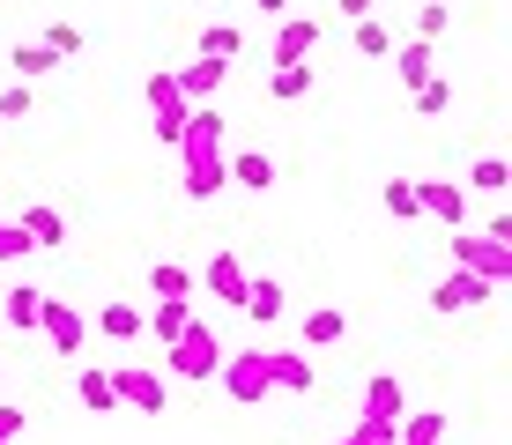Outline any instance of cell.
<instances>
[{
	"label": "cell",
	"instance_id": "f1b7e54d",
	"mask_svg": "<svg viewBox=\"0 0 512 445\" xmlns=\"http://www.w3.org/2000/svg\"><path fill=\"white\" fill-rule=\"evenodd\" d=\"M349 45H357L364 60H386V52H394V30H386L379 15H364V23H349Z\"/></svg>",
	"mask_w": 512,
	"mask_h": 445
},
{
	"label": "cell",
	"instance_id": "ffe728a7",
	"mask_svg": "<svg viewBox=\"0 0 512 445\" xmlns=\"http://www.w3.org/2000/svg\"><path fill=\"white\" fill-rule=\"evenodd\" d=\"M349 342V312L342 305H312L305 312V349H342Z\"/></svg>",
	"mask_w": 512,
	"mask_h": 445
},
{
	"label": "cell",
	"instance_id": "7402d4cb",
	"mask_svg": "<svg viewBox=\"0 0 512 445\" xmlns=\"http://www.w3.org/2000/svg\"><path fill=\"white\" fill-rule=\"evenodd\" d=\"M231 186H245V193H275V156H268V149H238V156H231Z\"/></svg>",
	"mask_w": 512,
	"mask_h": 445
},
{
	"label": "cell",
	"instance_id": "9a60e30c",
	"mask_svg": "<svg viewBox=\"0 0 512 445\" xmlns=\"http://www.w3.org/2000/svg\"><path fill=\"white\" fill-rule=\"evenodd\" d=\"M38 312H45V290H38V282L0 290V319H8V334H38Z\"/></svg>",
	"mask_w": 512,
	"mask_h": 445
},
{
	"label": "cell",
	"instance_id": "e0dca14e",
	"mask_svg": "<svg viewBox=\"0 0 512 445\" xmlns=\"http://www.w3.org/2000/svg\"><path fill=\"white\" fill-rule=\"evenodd\" d=\"M60 67H67V60H60V52H45L38 38H15V45H8V75H15V82H45V75H60Z\"/></svg>",
	"mask_w": 512,
	"mask_h": 445
},
{
	"label": "cell",
	"instance_id": "8d00e7d4",
	"mask_svg": "<svg viewBox=\"0 0 512 445\" xmlns=\"http://www.w3.org/2000/svg\"><path fill=\"white\" fill-rule=\"evenodd\" d=\"M483 238H498V245H512V216H505V208H490V216H483Z\"/></svg>",
	"mask_w": 512,
	"mask_h": 445
},
{
	"label": "cell",
	"instance_id": "f35d334b",
	"mask_svg": "<svg viewBox=\"0 0 512 445\" xmlns=\"http://www.w3.org/2000/svg\"><path fill=\"white\" fill-rule=\"evenodd\" d=\"M260 15H268V23H282V15H290V0H253Z\"/></svg>",
	"mask_w": 512,
	"mask_h": 445
},
{
	"label": "cell",
	"instance_id": "1f68e13d",
	"mask_svg": "<svg viewBox=\"0 0 512 445\" xmlns=\"http://www.w3.org/2000/svg\"><path fill=\"white\" fill-rule=\"evenodd\" d=\"M38 45H45V52H60V60H82V52H90V38H82L75 23H45V30H38Z\"/></svg>",
	"mask_w": 512,
	"mask_h": 445
},
{
	"label": "cell",
	"instance_id": "ab89813d",
	"mask_svg": "<svg viewBox=\"0 0 512 445\" xmlns=\"http://www.w3.org/2000/svg\"><path fill=\"white\" fill-rule=\"evenodd\" d=\"M334 445H372V438H357V431H349V438H334Z\"/></svg>",
	"mask_w": 512,
	"mask_h": 445
},
{
	"label": "cell",
	"instance_id": "ba28073f",
	"mask_svg": "<svg viewBox=\"0 0 512 445\" xmlns=\"http://www.w3.org/2000/svg\"><path fill=\"white\" fill-rule=\"evenodd\" d=\"M112 394H119V408H134V416H164V408H171V386L156 379L149 364H127V371H112Z\"/></svg>",
	"mask_w": 512,
	"mask_h": 445
},
{
	"label": "cell",
	"instance_id": "3957f363",
	"mask_svg": "<svg viewBox=\"0 0 512 445\" xmlns=\"http://www.w3.org/2000/svg\"><path fill=\"white\" fill-rule=\"evenodd\" d=\"M401 416H409V386H401L394 371H372V386H364V416H357V438H372V445H394Z\"/></svg>",
	"mask_w": 512,
	"mask_h": 445
},
{
	"label": "cell",
	"instance_id": "6da1fadb",
	"mask_svg": "<svg viewBox=\"0 0 512 445\" xmlns=\"http://www.w3.org/2000/svg\"><path fill=\"white\" fill-rule=\"evenodd\" d=\"M223 127H231V119H223L216 104H193V112H186V127H179V141H171V149L186 156V201H193V208H201V201H216V193L231 186Z\"/></svg>",
	"mask_w": 512,
	"mask_h": 445
},
{
	"label": "cell",
	"instance_id": "4316f807",
	"mask_svg": "<svg viewBox=\"0 0 512 445\" xmlns=\"http://www.w3.org/2000/svg\"><path fill=\"white\" fill-rule=\"evenodd\" d=\"M431 67H438V45H423V38H409V45L394 52V75L409 82V89H416V82H431Z\"/></svg>",
	"mask_w": 512,
	"mask_h": 445
},
{
	"label": "cell",
	"instance_id": "f546056e",
	"mask_svg": "<svg viewBox=\"0 0 512 445\" xmlns=\"http://www.w3.org/2000/svg\"><path fill=\"white\" fill-rule=\"evenodd\" d=\"M245 52V30L238 23H208L201 30V60H238Z\"/></svg>",
	"mask_w": 512,
	"mask_h": 445
},
{
	"label": "cell",
	"instance_id": "8992f818",
	"mask_svg": "<svg viewBox=\"0 0 512 445\" xmlns=\"http://www.w3.org/2000/svg\"><path fill=\"white\" fill-rule=\"evenodd\" d=\"M141 97H149V119H156V141H179V127H186V89H179V75L171 67H156L149 82H141Z\"/></svg>",
	"mask_w": 512,
	"mask_h": 445
},
{
	"label": "cell",
	"instance_id": "484cf974",
	"mask_svg": "<svg viewBox=\"0 0 512 445\" xmlns=\"http://www.w3.org/2000/svg\"><path fill=\"white\" fill-rule=\"evenodd\" d=\"M505 186H512V164H505L498 149H483V156H475V164H468V193H483V201H498Z\"/></svg>",
	"mask_w": 512,
	"mask_h": 445
},
{
	"label": "cell",
	"instance_id": "44dd1931",
	"mask_svg": "<svg viewBox=\"0 0 512 445\" xmlns=\"http://www.w3.org/2000/svg\"><path fill=\"white\" fill-rule=\"evenodd\" d=\"M97 334H104V342H141V305L104 297V305H97Z\"/></svg>",
	"mask_w": 512,
	"mask_h": 445
},
{
	"label": "cell",
	"instance_id": "d590c367",
	"mask_svg": "<svg viewBox=\"0 0 512 445\" xmlns=\"http://www.w3.org/2000/svg\"><path fill=\"white\" fill-rule=\"evenodd\" d=\"M23 423H30V408H15V401H0V445H15V438H23Z\"/></svg>",
	"mask_w": 512,
	"mask_h": 445
},
{
	"label": "cell",
	"instance_id": "d6a6232c",
	"mask_svg": "<svg viewBox=\"0 0 512 445\" xmlns=\"http://www.w3.org/2000/svg\"><path fill=\"white\" fill-rule=\"evenodd\" d=\"M416 112H423V119H446V112H453V82H446V75L416 82Z\"/></svg>",
	"mask_w": 512,
	"mask_h": 445
},
{
	"label": "cell",
	"instance_id": "d6986e66",
	"mask_svg": "<svg viewBox=\"0 0 512 445\" xmlns=\"http://www.w3.org/2000/svg\"><path fill=\"white\" fill-rule=\"evenodd\" d=\"M193 327V297H156V312H141V334H156V342H179Z\"/></svg>",
	"mask_w": 512,
	"mask_h": 445
},
{
	"label": "cell",
	"instance_id": "9c48e42d",
	"mask_svg": "<svg viewBox=\"0 0 512 445\" xmlns=\"http://www.w3.org/2000/svg\"><path fill=\"white\" fill-rule=\"evenodd\" d=\"M38 334H45V349H52V356H82V342H90V319L67 305V297H45Z\"/></svg>",
	"mask_w": 512,
	"mask_h": 445
},
{
	"label": "cell",
	"instance_id": "603a6c76",
	"mask_svg": "<svg viewBox=\"0 0 512 445\" xmlns=\"http://www.w3.org/2000/svg\"><path fill=\"white\" fill-rule=\"evenodd\" d=\"M312 45H320V23H312V15H282L275 23V60H305Z\"/></svg>",
	"mask_w": 512,
	"mask_h": 445
},
{
	"label": "cell",
	"instance_id": "d4e9b609",
	"mask_svg": "<svg viewBox=\"0 0 512 445\" xmlns=\"http://www.w3.org/2000/svg\"><path fill=\"white\" fill-rule=\"evenodd\" d=\"M394 445H446V408H409Z\"/></svg>",
	"mask_w": 512,
	"mask_h": 445
},
{
	"label": "cell",
	"instance_id": "277c9868",
	"mask_svg": "<svg viewBox=\"0 0 512 445\" xmlns=\"http://www.w3.org/2000/svg\"><path fill=\"white\" fill-rule=\"evenodd\" d=\"M216 386H223V394H231L238 408H260V401L275 394V386H268V349H223Z\"/></svg>",
	"mask_w": 512,
	"mask_h": 445
},
{
	"label": "cell",
	"instance_id": "7a4b0ae2",
	"mask_svg": "<svg viewBox=\"0 0 512 445\" xmlns=\"http://www.w3.org/2000/svg\"><path fill=\"white\" fill-rule=\"evenodd\" d=\"M216 364H223V342H216V327L193 312V327L179 334V342H164V371L186 379V386H216Z\"/></svg>",
	"mask_w": 512,
	"mask_h": 445
},
{
	"label": "cell",
	"instance_id": "83f0119b",
	"mask_svg": "<svg viewBox=\"0 0 512 445\" xmlns=\"http://www.w3.org/2000/svg\"><path fill=\"white\" fill-rule=\"evenodd\" d=\"M379 208H386L394 223H416V216H423V208H416V178H386V186H379Z\"/></svg>",
	"mask_w": 512,
	"mask_h": 445
},
{
	"label": "cell",
	"instance_id": "cb8c5ba5",
	"mask_svg": "<svg viewBox=\"0 0 512 445\" xmlns=\"http://www.w3.org/2000/svg\"><path fill=\"white\" fill-rule=\"evenodd\" d=\"M75 394H82V408H90V416H119V394H112V371L82 364V371H75Z\"/></svg>",
	"mask_w": 512,
	"mask_h": 445
},
{
	"label": "cell",
	"instance_id": "52a82bcc",
	"mask_svg": "<svg viewBox=\"0 0 512 445\" xmlns=\"http://www.w3.org/2000/svg\"><path fill=\"white\" fill-rule=\"evenodd\" d=\"M490 297H498V282L468 275V267H453V275L431 282V312H438V319H461V312H475V305H490Z\"/></svg>",
	"mask_w": 512,
	"mask_h": 445
},
{
	"label": "cell",
	"instance_id": "5b68a950",
	"mask_svg": "<svg viewBox=\"0 0 512 445\" xmlns=\"http://www.w3.org/2000/svg\"><path fill=\"white\" fill-rule=\"evenodd\" d=\"M453 267H468V275H483V282H512V245H498V238H483V230H453Z\"/></svg>",
	"mask_w": 512,
	"mask_h": 445
},
{
	"label": "cell",
	"instance_id": "2e32d148",
	"mask_svg": "<svg viewBox=\"0 0 512 445\" xmlns=\"http://www.w3.org/2000/svg\"><path fill=\"white\" fill-rule=\"evenodd\" d=\"M268 386H282V394H312V386H320V371H312L305 349H275V356H268Z\"/></svg>",
	"mask_w": 512,
	"mask_h": 445
},
{
	"label": "cell",
	"instance_id": "5bb4252c",
	"mask_svg": "<svg viewBox=\"0 0 512 445\" xmlns=\"http://www.w3.org/2000/svg\"><path fill=\"white\" fill-rule=\"evenodd\" d=\"M186 89V104H216V89L231 82V60H186V67H171Z\"/></svg>",
	"mask_w": 512,
	"mask_h": 445
},
{
	"label": "cell",
	"instance_id": "30bf717a",
	"mask_svg": "<svg viewBox=\"0 0 512 445\" xmlns=\"http://www.w3.org/2000/svg\"><path fill=\"white\" fill-rule=\"evenodd\" d=\"M416 208H423L431 223L461 230V223H468V186H453V178H416Z\"/></svg>",
	"mask_w": 512,
	"mask_h": 445
},
{
	"label": "cell",
	"instance_id": "e575fe53",
	"mask_svg": "<svg viewBox=\"0 0 512 445\" xmlns=\"http://www.w3.org/2000/svg\"><path fill=\"white\" fill-rule=\"evenodd\" d=\"M0 260H30V238H23V223H8V216H0Z\"/></svg>",
	"mask_w": 512,
	"mask_h": 445
},
{
	"label": "cell",
	"instance_id": "836d02e7",
	"mask_svg": "<svg viewBox=\"0 0 512 445\" xmlns=\"http://www.w3.org/2000/svg\"><path fill=\"white\" fill-rule=\"evenodd\" d=\"M446 30H453V8H446V0H423V8H416V38H423V45H438Z\"/></svg>",
	"mask_w": 512,
	"mask_h": 445
},
{
	"label": "cell",
	"instance_id": "4fadbf2b",
	"mask_svg": "<svg viewBox=\"0 0 512 445\" xmlns=\"http://www.w3.org/2000/svg\"><path fill=\"white\" fill-rule=\"evenodd\" d=\"M238 312L253 319V327H275V319L290 312V290H282L275 275H253V282H245V305H238Z\"/></svg>",
	"mask_w": 512,
	"mask_h": 445
},
{
	"label": "cell",
	"instance_id": "7c38bea8",
	"mask_svg": "<svg viewBox=\"0 0 512 445\" xmlns=\"http://www.w3.org/2000/svg\"><path fill=\"white\" fill-rule=\"evenodd\" d=\"M15 223H23L30 253H60V245H67V216H60V208H52V201H30L23 216H15Z\"/></svg>",
	"mask_w": 512,
	"mask_h": 445
},
{
	"label": "cell",
	"instance_id": "8fae6325",
	"mask_svg": "<svg viewBox=\"0 0 512 445\" xmlns=\"http://www.w3.org/2000/svg\"><path fill=\"white\" fill-rule=\"evenodd\" d=\"M193 282H201V290L216 297V305H231V312H238V305H245V282H253V275H245V260H238V253H216V260H208Z\"/></svg>",
	"mask_w": 512,
	"mask_h": 445
},
{
	"label": "cell",
	"instance_id": "4dcf8cb0",
	"mask_svg": "<svg viewBox=\"0 0 512 445\" xmlns=\"http://www.w3.org/2000/svg\"><path fill=\"white\" fill-rule=\"evenodd\" d=\"M149 290H156V297H193V267L156 260V267H149Z\"/></svg>",
	"mask_w": 512,
	"mask_h": 445
},
{
	"label": "cell",
	"instance_id": "74e56055",
	"mask_svg": "<svg viewBox=\"0 0 512 445\" xmlns=\"http://www.w3.org/2000/svg\"><path fill=\"white\" fill-rule=\"evenodd\" d=\"M334 15H342V23H364V15H379V0H334Z\"/></svg>",
	"mask_w": 512,
	"mask_h": 445
},
{
	"label": "cell",
	"instance_id": "ac0fdd59",
	"mask_svg": "<svg viewBox=\"0 0 512 445\" xmlns=\"http://www.w3.org/2000/svg\"><path fill=\"white\" fill-rule=\"evenodd\" d=\"M312 82H320V75H312V60H275V67H268V97H275V104H305Z\"/></svg>",
	"mask_w": 512,
	"mask_h": 445
}]
</instances>
